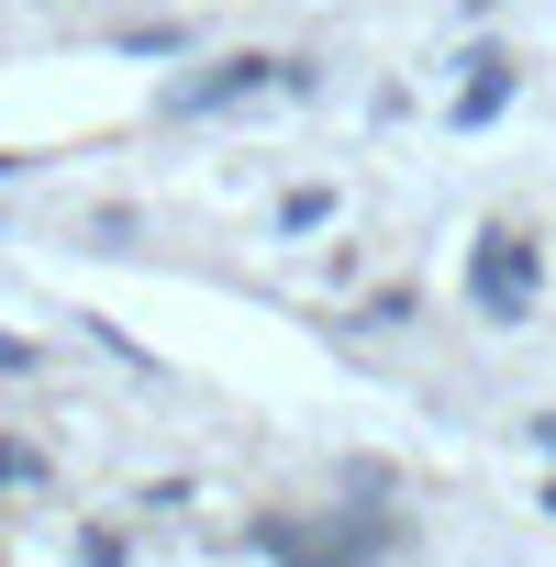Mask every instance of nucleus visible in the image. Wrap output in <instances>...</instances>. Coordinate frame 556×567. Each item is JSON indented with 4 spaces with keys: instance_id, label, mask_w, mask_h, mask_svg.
Instances as JSON below:
<instances>
[{
    "instance_id": "1",
    "label": "nucleus",
    "mask_w": 556,
    "mask_h": 567,
    "mask_svg": "<svg viewBox=\"0 0 556 567\" xmlns=\"http://www.w3.org/2000/svg\"><path fill=\"white\" fill-rule=\"evenodd\" d=\"M467 301H478L490 323H512V312L534 301V245H523V234H478V267H467Z\"/></svg>"
},
{
    "instance_id": "2",
    "label": "nucleus",
    "mask_w": 556,
    "mask_h": 567,
    "mask_svg": "<svg viewBox=\"0 0 556 567\" xmlns=\"http://www.w3.org/2000/svg\"><path fill=\"white\" fill-rule=\"evenodd\" d=\"M256 79H267V56H234V68H212V79H189V90H178V112H223V101H245Z\"/></svg>"
},
{
    "instance_id": "3",
    "label": "nucleus",
    "mask_w": 556,
    "mask_h": 567,
    "mask_svg": "<svg viewBox=\"0 0 556 567\" xmlns=\"http://www.w3.org/2000/svg\"><path fill=\"white\" fill-rule=\"evenodd\" d=\"M501 101H512V68H501V56H478V79H467V101H456V123H490Z\"/></svg>"
},
{
    "instance_id": "4",
    "label": "nucleus",
    "mask_w": 556,
    "mask_h": 567,
    "mask_svg": "<svg viewBox=\"0 0 556 567\" xmlns=\"http://www.w3.org/2000/svg\"><path fill=\"white\" fill-rule=\"evenodd\" d=\"M545 512H556V489H545Z\"/></svg>"
}]
</instances>
